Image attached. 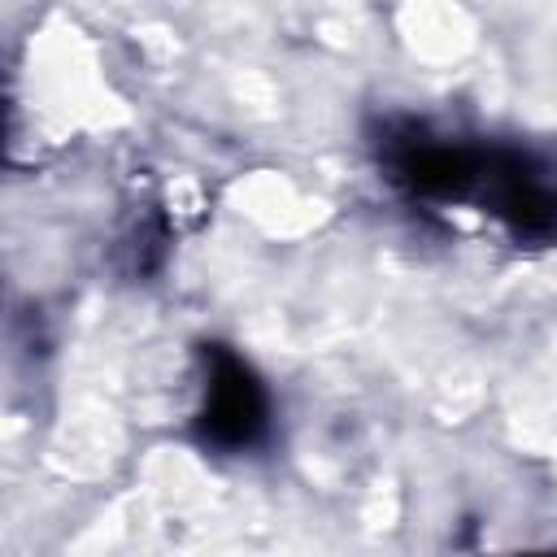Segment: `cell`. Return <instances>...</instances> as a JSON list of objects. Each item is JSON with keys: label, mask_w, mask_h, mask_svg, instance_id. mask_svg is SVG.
<instances>
[{"label": "cell", "mask_w": 557, "mask_h": 557, "mask_svg": "<svg viewBox=\"0 0 557 557\" xmlns=\"http://www.w3.org/2000/svg\"><path fill=\"white\" fill-rule=\"evenodd\" d=\"M265 422V400L257 379L235 361V357H218V374L209 383V409H205V426L218 444H248Z\"/></svg>", "instance_id": "1"}]
</instances>
